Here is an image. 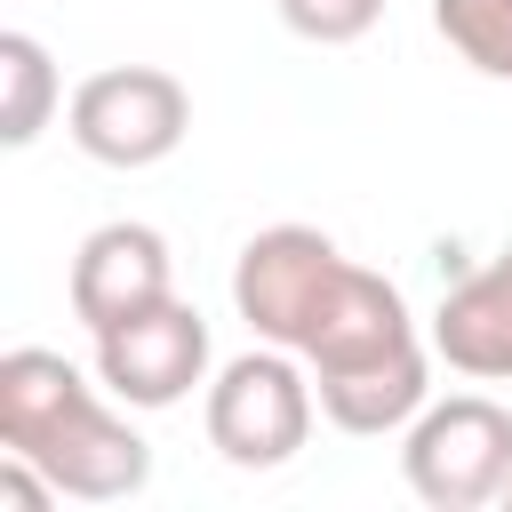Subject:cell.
<instances>
[{
  "instance_id": "1",
  "label": "cell",
  "mask_w": 512,
  "mask_h": 512,
  "mask_svg": "<svg viewBox=\"0 0 512 512\" xmlns=\"http://www.w3.org/2000/svg\"><path fill=\"white\" fill-rule=\"evenodd\" d=\"M0 448L32 456L80 504H112V496H136L152 480L144 432L48 344L0 352Z\"/></svg>"
},
{
  "instance_id": "2",
  "label": "cell",
  "mask_w": 512,
  "mask_h": 512,
  "mask_svg": "<svg viewBox=\"0 0 512 512\" xmlns=\"http://www.w3.org/2000/svg\"><path fill=\"white\" fill-rule=\"evenodd\" d=\"M312 408H320V392H312L304 352L256 344V352L224 360L208 384V448L240 472H272L312 440Z\"/></svg>"
},
{
  "instance_id": "3",
  "label": "cell",
  "mask_w": 512,
  "mask_h": 512,
  "mask_svg": "<svg viewBox=\"0 0 512 512\" xmlns=\"http://www.w3.org/2000/svg\"><path fill=\"white\" fill-rule=\"evenodd\" d=\"M400 472L432 512H480L512 488V408L488 392L424 400V416L400 432Z\"/></svg>"
},
{
  "instance_id": "4",
  "label": "cell",
  "mask_w": 512,
  "mask_h": 512,
  "mask_svg": "<svg viewBox=\"0 0 512 512\" xmlns=\"http://www.w3.org/2000/svg\"><path fill=\"white\" fill-rule=\"evenodd\" d=\"M344 272H352V256L328 232H312V224H264L240 248V264H232V312L248 320L256 344L304 352L312 328H320V312L336 304Z\"/></svg>"
},
{
  "instance_id": "5",
  "label": "cell",
  "mask_w": 512,
  "mask_h": 512,
  "mask_svg": "<svg viewBox=\"0 0 512 512\" xmlns=\"http://www.w3.org/2000/svg\"><path fill=\"white\" fill-rule=\"evenodd\" d=\"M64 128L96 168H160L192 128V96L160 64H112L72 88Z\"/></svg>"
},
{
  "instance_id": "6",
  "label": "cell",
  "mask_w": 512,
  "mask_h": 512,
  "mask_svg": "<svg viewBox=\"0 0 512 512\" xmlns=\"http://www.w3.org/2000/svg\"><path fill=\"white\" fill-rule=\"evenodd\" d=\"M200 376H208V320L184 296H168V304L96 336V384L120 408H176Z\"/></svg>"
},
{
  "instance_id": "7",
  "label": "cell",
  "mask_w": 512,
  "mask_h": 512,
  "mask_svg": "<svg viewBox=\"0 0 512 512\" xmlns=\"http://www.w3.org/2000/svg\"><path fill=\"white\" fill-rule=\"evenodd\" d=\"M176 296V272H168V240L152 224H96L72 256V320L88 336L152 312Z\"/></svg>"
},
{
  "instance_id": "8",
  "label": "cell",
  "mask_w": 512,
  "mask_h": 512,
  "mask_svg": "<svg viewBox=\"0 0 512 512\" xmlns=\"http://www.w3.org/2000/svg\"><path fill=\"white\" fill-rule=\"evenodd\" d=\"M432 360H440V352L416 336V344H400V352H384V360H360V368L312 376L320 416H328L336 432H360V440L408 432V424L424 416V400H432Z\"/></svg>"
},
{
  "instance_id": "9",
  "label": "cell",
  "mask_w": 512,
  "mask_h": 512,
  "mask_svg": "<svg viewBox=\"0 0 512 512\" xmlns=\"http://www.w3.org/2000/svg\"><path fill=\"white\" fill-rule=\"evenodd\" d=\"M432 352L472 384H512V248L464 272L432 312Z\"/></svg>"
},
{
  "instance_id": "10",
  "label": "cell",
  "mask_w": 512,
  "mask_h": 512,
  "mask_svg": "<svg viewBox=\"0 0 512 512\" xmlns=\"http://www.w3.org/2000/svg\"><path fill=\"white\" fill-rule=\"evenodd\" d=\"M56 104H64V88H56L48 48H40L32 32H0V144L24 152V144L48 128Z\"/></svg>"
},
{
  "instance_id": "11",
  "label": "cell",
  "mask_w": 512,
  "mask_h": 512,
  "mask_svg": "<svg viewBox=\"0 0 512 512\" xmlns=\"http://www.w3.org/2000/svg\"><path fill=\"white\" fill-rule=\"evenodd\" d=\"M432 32L488 80H512V0H432Z\"/></svg>"
},
{
  "instance_id": "12",
  "label": "cell",
  "mask_w": 512,
  "mask_h": 512,
  "mask_svg": "<svg viewBox=\"0 0 512 512\" xmlns=\"http://www.w3.org/2000/svg\"><path fill=\"white\" fill-rule=\"evenodd\" d=\"M376 16H384V0H280V24L312 48L360 40V32H376Z\"/></svg>"
},
{
  "instance_id": "13",
  "label": "cell",
  "mask_w": 512,
  "mask_h": 512,
  "mask_svg": "<svg viewBox=\"0 0 512 512\" xmlns=\"http://www.w3.org/2000/svg\"><path fill=\"white\" fill-rule=\"evenodd\" d=\"M504 496H512V488H504Z\"/></svg>"
}]
</instances>
